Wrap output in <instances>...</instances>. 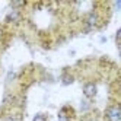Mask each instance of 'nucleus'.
I'll return each instance as SVG.
<instances>
[{
    "instance_id": "6e6552de",
    "label": "nucleus",
    "mask_w": 121,
    "mask_h": 121,
    "mask_svg": "<svg viewBox=\"0 0 121 121\" xmlns=\"http://www.w3.org/2000/svg\"><path fill=\"white\" fill-rule=\"evenodd\" d=\"M3 121H21V117H16V115H9V117H6Z\"/></svg>"
},
{
    "instance_id": "423d86ee",
    "label": "nucleus",
    "mask_w": 121,
    "mask_h": 121,
    "mask_svg": "<svg viewBox=\"0 0 121 121\" xmlns=\"http://www.w3.org/2000/svg\"><path fill=\"white\" fill-rule=\"evenodd\" d=\"M73 82V76H69V74H64L63 76V83L64 85H70Z\"/></svg>"
},
{
    "instance_id": "f03ea898",
    "label": "nucleus",
    "mask_w": 121,
    "mask_h": 121,
    "mask_svg": "<svg viewBox=\"0 0 121 121\" xmlns=\"http://www.w3.org/2000/svg\"><path fill=\"white\" fill-rule=\"evenodd\" d=\"M85 23H86V29L88 31H91V29H93L95 26L98 25V13L96 12H89L88 13V16H86V19H85Z\"/></svg>"
},
{
    "instance_id": "f257e3e1",
    "label": "nucleus",
    "mask_w": 121,
    "mask_h": 121,
    "mask_svg": "<svg viewBox=\"0 0 121 121\" xmlns=\"http://www.w3.org/2000/svg\"><path fill=\"white\" fill-rule=\"evenodd\" d=\"M83 93H85V96L86 98H95L96 96V93H98V88H96V85H95L93 82H88V83H85L83 85Z\"/></svg>"
},
{
    "instance_id": "0eeeda50",
    "label": "nucleus",
    "mask_w": 121,
    "mask_h": 121,
    "mask_svg": "<svg viewBox=\"0 0 121 121\" xmlns=\"http://www.w3.org/2000/svg\"><path fill=\"white\" fill-rule=\"evenodd\" d=\"M32 121H47V117H45L44 114H37L35 117H34Z\"/></svg>"
},
{
    "instance_id": "1a4fd4ad",
    "label": "nucleus",
    "mask_w": 121,
    "mask_h": 121,
    "mask_svg": "<svg viewBox=\"0 0 121 121\" xmlns=\"http://www.w3.org/2000/svg\"><path fill=\"white\" fill-rule=\"evenodd\" d=\"M86 109H89V104L82 102V111H86Z\"/></svg>"
},
{
    "instance_id": "39448f33",
    "label": "nucleus",
    "mask_w": 121,
    "mask_h": 121,
    "mask_svg": "<svg viewBox=\"0 0 121 121\" xmlns=\"http://www.w3.org/2000/svg\"><path fill=\"white\" fill-rule=\"evenodd\" d=\"M58 121H70L69 117H67V114H66V109H61L58 112Z\"/></svg>"
},
{
    "instance_id": "20e7f679",
    "label": "nucleus",
    "mask_w": 121,
    "mask_h": 121,
    "mask_svg": "<svg viewBox=\"0 0 121 121\" xmlns=\"http://www.w3.org/2000/svg\"><path fill=\"white\" fill-rule=\"evenodd\" d=\"M9 22H18L19 19H21V13L18 12V10H12L9 15H7V18H6Z\"/></svg>"
},
{
    "instance_id": "7ed1b4c3",
    "label": "nucleus",
    "mask_w": 121,
    "mask_h": 121,
    "mask_svg": "<svg viewBox=\"0 0 121 121\" xmlns=\"http://www.w3.org/2000/svg\"><path fill=\"white\" fill-rule=\"evenodd\" d=\"M107 118L108 121H120V108L117 105H112L107 109Z\"/></svg>"
}]
</instances>
